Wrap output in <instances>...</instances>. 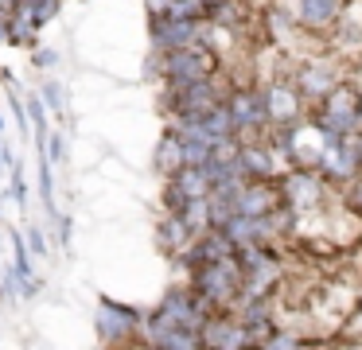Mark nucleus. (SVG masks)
<instances>
[{"label":"nucleus","instance_id":"1","mask_svg":"<svg viewBox=\"0 0 362 350\" xmlns=\"http://www.w3.org/2000/svg\"><path fill=\"white\" fill-rule=\"evenodd\" d=\"M308 124L323 132V148H335L343 136H354L362 129V90L343 78L327 98L308 109Z\"/></svg>","mask_w":362,"mask_h":350},{"label":"nucleus","instance_id":"2","mask_svg":"<svg viewBox=\"0 0 362 350\" xmlns=\"http://www.w3.org/2000/svg\"><path fill=\"white\" fill-rule=\"evenodd\" d=\"M191 288L211 311H234L238 296H242V261L222 257V261H206L191 269Z\"/></svg>","mask_w":362,"mask_h":350},{"label":"nucleus","instance_id":"3","mask_svg":"<svg viewBox=\"0 0 362 350\" xmlns=\"http://www.w3.org/2000/svg\"><path fill=\"white\" fill-rule=\"evenodd\" d=\"M230 86H222L218 74L211 78H195V82H183V86H168L164 93V109L172 117V124H183V121H203L206 109L226 101Z\"/></svg>","mask_w":362,"mask_h":350},{"label":"nucleus","instance_id":"4","mask_svg":"<svg viewBox=\"0 0 362 350\" xmlns=\"http://www.w3.org/2000/svg\"><path fill=\"white\" fill-rule=\"evenodd\" d=\"M152 66L160 70L168 86H183L195 78H211L218 74V51H211L206 43H187L175 51H160V59H152Z\"/></svg>","mask_w":362,"mask_h":350},{"label":"nucleus","instance_id":"5","mask_svg":"<svg viewBox=\"0 0 362 350\" xmlns=\"http://www.w3.org/2000/svg\"><path fill=\"white\" fill-rule=\"evenodd\" d=\"M281 199L288 206H296L300 214H312L327 202V179L320 168H304V163H292L281 175Z\"/></svg>","mask_w":362,"mask_h":350},{"label":"nucleus","instance_id":"6","mask_svg":"<svg viewBox=\"0 0 362 350\" xmlns=\"http://www.w3.org/2000/svg\"><path fill=\"white\" fill-rule=\"evenodd\" d=\"M226 105L234 113V129L242 140H261L269 129V109H265V93L261 86H230Z\"/></svg>","mask_w":362,"mask_h":350},{"label":"nucleus","instance_id":"7","mask_svg":"<svg viewBox=\"0 0 362 350\" xmlns=\"http://www.w3.org/2000/svg\"><path fill=\"white\" fill-rule=\"evenodd\" d=\"M292 82H296L300 93H304L308 105H315V101H323L339 82H343V70H339L335 59H327V54H315V59L296 62V70H292Z\"/></svg>","mask_w":362,"mask_h":350},{"label":"nucleus","instance_id":"8","mask_svg":"<svg viewBox=\"0 0 362 350\" xmlns=\"http://www.w3.org/2000/svg\"><path fill=\"white\" fill-rule=\"evenodd\" d=\"M265 93V109H269V124H300L308 117V101L296 90L292 78H269L261 86Z\"/></svg>","mask_w":362,"mask_h":350},{"label":"nucleus","instance_id":"9","mask_svg":"<svg viewBox=\"0 0 362 350\" xmlns=\"http://www.w3.org/2000/svg\"><path fill=\"white\" fill-rule=\"evenodd\" d=\"M199 334H203V346H211V350H242V346H253L250 331H245V323L234 315V311H211Z\"/></svg>","mask_w":362,"mask_h":350},{"label":"nucleus","instance_id":"10","mask_svg":"<svg viewBox=\"0 0 362 350\" xmlns=\"http://www.w3.org/2000/svg\"><path fill=\"white\" fill-rule=\"evenodd\" d=\"M206 23V20H203ZM199 20H180V16H152V47L156 51H175V47L199 43V31H203Z\"/></svg>","mask_w":362,"mask_h":350},{"label":"nucleus","instance_id":"11","mask_svg":"<svg viewBox=\"0 0 362 350\" xmlns=\"http://www.w3.org/2000/svg\"><path fill=\"white\" fill-rule=\"evenodd\" d=\"M133 331H141V311L125 308L117 300L98 303V334H102V342H125Z\"/></svg>","mask_w":362,"mask_h":350},{"label":"nucleus","instance_id":"12","mask_svg":"<svg viewBox=\"0 0 362 350\" xmlns=\"http://www.w3.org/2000/svg\"><path fill=\"white\" fill-rule=\"evenodd\" d=\"M281 179H250L238 194L234 210L238 214H253V218H265L273 206H281Z\"/></svg>","mask_w":362,"mask_h":350},{"label":"nucleus","instance_id":"13","mask_svg":"<svg viewBox=\"0 0 362 350\" xmlns=\"http://www.w3.org/2000/svg\"><path fill=\"white\" fill-rule=\"evenodd\" d=\"M238 163H242L245 179H281V160L265 140H242Z\"/></svg>","mask_w":362,"mask_h":350},{"label":"nucleus","instance_id":"14","mask_svg":"<svg viewBox=\"0 0 362 350\" xmlns=\"http://www.w3.org/2000/svg\"><path fill=\"white\" fill-rule=\"evenodd\" d=\"M346 0H296V28L304 31H335Z\"/></svg>","mask_w":362,"mask_h":350},{"label":"nucleus","instance_id":"15","mask_svg":"<svg viewBox=\"0 0 362 350\" xmlns=\"http://www.w3.org/2000/svg\"><path fill=\"white\" fill-rule=\"evenodd\" d=\"M222 230H226V238L234 241L238 249H242V245H273L269 218H253V214H238V210H234Z\"/></svg>","mask_w":362,"mask_h":350},{"label":"nucleus","instance_id":"16","mask_svg":"<svg viewBox=\"0 0 362 350\" xmlns=\"http://www.w3.org/2000/svg\"><path fill=\"white\" fill-rule=\"evenodd\" d=\"M156 241H160V249H164V253L180 257L183 249L195 241V230L183 222V214H172V210H168V214L160 218V226H156Z\"/></svg>","mask_w":362,"mask_h":350},{"label":"nucleus","instance_id":"17","mask_svg":"<svg viewBox=\"0 0 362 350\" xmlns=\"http://www.w3.org/2000/svg\"><path fill=\"white\" fill-rule=\"evenodd\" d=\"M180 168H183V140H180L175 129H168L164 140L156 144V171L168 179V175H175Z\"/></svg>","mask_w":362,"mask_h":350},{"label":"nucleus","instance_id":"18","mask_svg":"<svg viewBox=\"0 0 362 350\" xmlns=\"http://www.w3.org/2000/svg\"><path fill=\"white\" fill-rule=\"evenodd\" d=\"M35 31H40V20H35L32 4H20L16 12L8 16V39L12 43H32Z\"/></svg>","mask_w":362,"mask_h":350},{"label":"nucleus","instance_id":"19","mask_svg":"<svg viewBox=\"0 0 362 350\" xmlns=\"http://www.w3.org/2000/svg\"><path fill=\"white\" fill-rule=\"evenodd\" d=\"M203 124L214 132V136H234V113H230V105L226 101H218V105H211L206 109V117H203Z\"/></svg>","mask_w":362,"mask_h":350},{"label":"nucleus","instance_id":"20","mask_svg":"<svg viewBox=\"0 0 362 350\" xmlns=\"http://www.w3.org/2000/svg\"><path fill=\"white\" fill-rule=\"evenodd\" d=\"M180 214H183V222H187L195 233L211 230V202H206V199H191L187 206L180 210Z\"/></svg>","mask_w":362,"mask_h":350},{"label":"nucleus","instance_id":"21","mask_svg":"<svg viewBox=\"0 0 362 350\" xmlns=\"http://www.w3.org/2000/svg\"><path fill=\"white\" fill-rule=\"evenodd\" d=\"M308 339H300L296 331H284V327H273V331L265 334V339L257 342L261 350H296V346H304Z\"/></svg>","mask_w":362,"mask_h":350},{"label":"nucleus","instance_id":"22","mask_svg":"<svg viewBox=\"0 0 362 350\" xmlns=\"http://www.w3.org/2000/svg\"><path fill=\"white\" fill-rule=\"evenodd\" d=\"M28 113H32V124H35V136L47 140V109H43V98H28Z\"/></svg>","mask_w":362,"mask_h":350},{"label":"nucleus","instance_id":"23","mask_svg":"<svg viewBox=\"0 0 362 350\" xmlns=\"http://www.w3.org/2000/svg\"><path fill=\"white\" fill-rule=\"evenodd\" d=\"M16 245V276L20 280H32V257H28V241L24 238H12Z\"/></svg>","mask_w":362,"mask_h":350},{"label":"nucleus","instance_id":"24","mask_svg":"<svg viewBox=\"0 0 362 350\" xmlns=\"http://www.w3.org/2000/svg\"><path fill=\"white\" fill-rule=\"evenodd\" d=\"M346 210H351L354 218H362V175L346 183Z\"/></svg>","mask_w":362,"mask_h":350},{"label":"nucleus","instance_id":"25","mask_svg":"<svg viewBox=\"0 0 362 350\" xmlns=\"http://www.w3.org/2000/svg\"><path fill=\"white\" fill-rule=\"evenodd\" d=\"M43 144H47V160L51 163H59L66 156V140H63V132H51L47 140H43Z\"/></svg>","mask_w":362,"mask_h":350},{"label":"nucleus","instance_id":"26","mask_svg":"<svg viewBox=\"0 0 362 350\" xmlns=\"http://www.w3.org/2000/svg\"><path fill=\"white\" fill-rule=\"evenodd\" d=\"M43 101H47L55 113H63V90H59L55 82H47V90H43Z\"/></svg>","mask_w":362,"mask_h":350},{"label":"nucleus","instance_id":"27","mask_svg":"<svg viewBox=\"0 0 362 350\" xmlns=\"http://www.w3.org/2000/svg\"><path fill=\"white\" fill-rule=\"evenodd\" d=\"M144 4H148V16H164L172 8V0H144Z\"/></svg>","mask_w":362,"mask_h":350},{"label":"nucleus","instance_id":"28","mask_svg":"<svg viewBox=\"0 0 362 350\" xmlns=\"http://www.w3.org/2000/svg\"><path fill=\"white\" fill-rule=\"evenodd\" d=\"M12 194H16L20 202H24V194H28V187H24V179H20V171L12 175Z\"/></svg>","mask_w":362,"mask_h":350},{"label":"nucleus","instance_id":"29","mask_svg":"<svg viewBox=\"0 0 362 350\" xmlns=\"http://www.w3.org/2000/svg\"><path fill=\"white\" fill-rule=\"evenodd\" d=\"M35 62H40V66H51V62H55V51H40V54H35Z\"/></svg>","mask_w":362,"mask_h":350},{"label":"nucleus","instance_id":"30","mask_svg":"<svg viewBox=\"0 0 362 350\" xmlns=\"http://www.w3.org/2000/svg\"><path fill=\"white\" fill-rule=\"evenodd\" d=\"M28 238H32V249H35V253H43V233H40V230H32Z\"/></svg>","mask_w":362,"mask_h":350},{"label":"nucleus","instance_id":"31","mask_svg":"<svg viewBox=\"0 0 362 350\" xmlns=\"http://www.w3.org/2000/svg\"><path fill=\"white\" fill-rule=\"evenodd\" d=\"M214 4H222V0H206V8H214Z\"/></svg>","mask_w":362,"mask_h":350},{"label":"nucleus","instance_id":"32","mask_svg":"<svg viewBox=\"0 0 362 350\" xmlns=\"http://www.w3.org/2000/svg\"><path fill=\"white\" fill-rule=\"evenodd\" d=\"M0 132H4V113H0Z\"/></svg>","mask_w":362,"mask_h":350}]
</instances>
